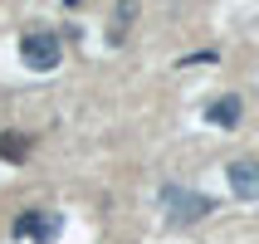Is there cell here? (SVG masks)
Masks as SVG:
<instances>
[{
    "mask_svg": "<svg viewBox=\"0 0 259 244\" xmlns=\"http://www.w3.org/2000/svg\"><path fill=\"white\" fill-rule=\"evenodd\" d=\"M25 157H29V137H25V132H0V161L20 166Z\"/></svg>",
    "mask_w": 259,
    "mask_h": 244,
    "instance_id": "6",
    "label": "cell"
},
{
    "mask_svg": "<svg viewBox=\"0 0 259 244\" xmlns=\"http://www.w3.org/2000/svg\"><path fill=\"white\" fill-rule=\"evenodd\" d=\"M240 113H245V103L235 98V93H225V98H215L210 108H205V122H210V127H235Z\"/></svg>",
    "mask_w": 259,
    "mask_h": 244,
    "instance_id": "5",
    "label": "cell"
},
{
    "mask_svg": "<svg viewBox=\"0 0 259 244\" xmlns=\"http://www.w3.org/2000/svg\"><path fill=\"white\" fill-rule=\"evenodd\" d=\"M132 15H137V0H122V5H117V25H113V34H108L113 44L127 39V20H132Z\"/></svg>",
    "mask_w": 259,
    "mask_h": 244,
    "instance_id": "7",
    "label": "cell"
},
{
    "mask_svg": "<svg viewBox=\"0 0 259 244\" xmlns=\"http://www.w3.org/2000/svg\"><path fill=\"white\" fill-rule=\"evenodd\" d=\"M20 59H25L29 73H54L59 59H64V39L54 29H25L20 34Z\"/></svg>",
    "mask_w": 259,
    "mask_h": 244,
    "instance_id": "1",
    "label": "cell"
},
{
    "mask_svg": "<svg viewBox=\"0 0 259 244\" xmlns=\"http://www.w3.org/2000/svg\"><path fill=\"white\" fill-rule=\"evenodd\" d=\"M59 230H64V220L54 210H25V215L15 220V234L20 239H39V244H54Z\"/></svg>",
    "mask_w": 259,
    "mask_h": 244,
    "instance_id": "3",
    "label": "cell"
},
{
    "mask_svg": "<svg viewBox=\"0 0 259 244\" xmlns=\"http://www.w3.org/2000/svg\"><path fill=\"white\" fill-rule=\"evenodd\" d=\"M181 64H215V49H196V54H186Z\"/></svg>",
    "mask_w": 259,
    "mask_h": 244,
    "instance_id": "8",
    "label": "cell"
},
{
    "mask_svg": "<svg viewBox=\"0 0 259 244\" xmlns=\"http://www.w3.org/2000/svg\"><path fill=\"white\" fill-rule=\"evenodd\" d=\"M64 5H83V0H64Z\"/></svg>",
    "mask_w": 259,
    "mask_h": 244,
    "instance_id": "9",
    "label": "cell"
},
{
    "mask_svg": "<svg viewBox=\"0 0 259 244\" xmlns=\"http://www.w3.org/2000/svg\"><path fill=\"white\" fill-rule=\"evenodd\" d=\"M230 190H235V196H245V201H254V196H259V157L230 161Z\"/></svg>",
    "mask_w": 259,
    "mask_h": 244,
    "instance_id": "4",
    "label": "cell"
},
{
    "mask_svg": "<svg viewBox=\"0 0 259 244\" xmlns=\"http://www.w3.org/2000/svg\"><path fill=\"white\" fill-rule=\"evenodd\" d=\"M161 205H166V220H171L176 230H186V225H196V220H205L210 210H215L210 196L186 190V186H166V190H161Z\"/></svg>",
    "mask_w": 259,
    "mask_h": 244,
    "instance_id": "2",
    "label": "cell"
}]
</instances>
